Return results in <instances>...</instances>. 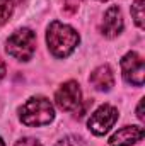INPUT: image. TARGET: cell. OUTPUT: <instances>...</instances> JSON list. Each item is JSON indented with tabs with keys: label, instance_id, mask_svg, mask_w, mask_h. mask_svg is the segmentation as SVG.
<instances>
[{
	"label": "cell",
	"instance_id": "1",
	"mask_svg": "<svg viewBox=\"0 0 145 146\" xmlns=\"http://www.w3.org/2000/svg\"><path fill=\"white\" fill-rule=\"evenodd\" d=\"M79 41H80L79 33L73 27L60 22V21H53L50 24L48 33H46V42H48V48L53 56L67 58L70 53H73Z\"/></svg>",
	"mask_w": 145,
	"mask_h": 146
},
{
	"label": "cell",
	"instance_id": "2",
	"mask_svg": "<svg viewBox=\"0 0 145 146\" xmlns=\"http://www.w3.org/2000/svg\"><path fill=\"white\" fill-rule=\"evenodd\" d=\"M19 117L22 124L39 127L50 124L55 119V109L46 97H31L19 109Z\"/></svg>",
	"mask_w": 145,
	"mask_h": 146
},
{
	"label": "cell",
	"instance_id": "3",
	"mask_svg": "<svg viewBox=\"0 0 145 146\" xmlns=\"http://www.w3.org/2000/svg\"><path fill=\"white\" fill-rule=\"evenodd\" d=\"M5 49L12 58H15L19 61H29L36 51V34L28 27L17 29L7 39Z\"/></svg>",
	"mask_w": 145,
	"mask_h": 146
},
{
	"label": "cell",
	"instance_id": "4",
	"mask_svg": "<svg viewBox=\"0 0 145 146\" xmlns=\"http://www.w3.org/2000/svg\"><path fill=\"white\" fill-rule=\"evenodd\" d=\"M116 121H118V110L113 106L104 104L91 114V117L87 121V126H89V131L92 134L103 136L116 124Z\"/></svg>",
	"mask_w": 145,
	"mask_h": 146
},
{
	"label": "cell",
	"instance_id": "5",
	"mask_svg": "<svg viewBox=\"0 0 145 146\" xmlns=\"http://www.w3.org/2000/svg\"><path fill=\"white\" fill-rule=\"evenodd\" d=\"M121 72H123V78L128 83H132L135 87H142L145 78L144 58L135 51L126 53L121 60Z\"/></svg>",
	"mask_w": 145,
	"mask_h": 146
},
{
	"label": "cell",
	"instance_id": "6",
	"mask_svg": "<svg viewBox=\"0 0 145 146\" xmlns=\"http://www.w3.org/2000/svg\"><path fill=\"white\" fill-rule=\"evenodd\" d=\"M55 102H56V106L60 109L65 110V112H70V110L77 109L80 106V102H82V92H80L79 83L73 82V80L63 83L55 94Z\"/></svg>",
	"mask_w": 145,
	"mask_h": 146
},
{
	"label": "cell",
	"instance_id": "7",
	"mask_svg": "<svg viewBox=\"0 0 145 146\" xmlns=\"http://www.w3.org/2000/svg\"><path fill=\"white\" fill-rule=\"evenodd\" d=\"M123 15L119 7L113 5L104 12L103 22H101V33L106 37H116L121 31H123Z\"/></svg>",
	"mask_w": 145,
	"mask_h": 146
},
{
	"label": "cell",
	"instance_id": "8",
	"mask_svg": "<svg viewBox=\"0 0 145 146\" xmlns=\"http://www.w3.org/2000/svg\"><path fill=\"white\" fill-rule=\"evenodd\" d=\"M142 138H144V129L140 126H125V127L118 129L109 138L108 145L109 146H132L137 141H140Z\"/></svg>",
	"mask_w": 145,
	"mask_h": 146
},
{
	"label": "cell",
	"instance_id": "9",
	"mask_svg": "<svg viewBox=\"0 0 145 146\" xmlns=\"http://www.w3.org/2000/svg\"><path fill=\"white\" fill-rule=\"evenodd\" d=\"M89 82H91V85H92L96 90L109 92L111 87L114 85V75H113L111 66H109V65H101V66H97L94 72L91 73Z\"/></svg>",
	"mask_w": 145,
	"mask_h": 146
},
{
	"label": "cell",
	"instance_id": "10",
	"mask_svg": "<svg viewBox=\"0 0 145 146\" xmlns=\"http://www.w3.org/2000/svg\"><path fill=\"white\" fill-rule=\"evenodd\" d=\"M14 10V0H0V26H3Z\"/></svg>",
	"mask_w": 145,
	"mask_h": 146
},
{
	"label": "cell",
	"instance_id": "11",
	"mask_svg": "<svg viewBox=\"0 0 145 146\" xmlns=\"http://www.w3.org/2000/svg\"><path fill=\"white\" fill-rule=\"evenodd\" d=\"M132 17L135 19V24L144 29V0H137L132 5Z\"/></svg>",
	"mask_w": 145,
	"mask_h": 146
},
{
	"label": "cell",
	"instance_id": "12",
	"mask_svg": "<svg viewBox=\"0 0 145 146\" xmlns=\"http://www.w3.org/2000/svg\"><path fill=\"white\" fill-rule=\"evenodd\" d=\"M56 146H87V143L80 136H67L62 141H58Z\"/></svg>",
	"mask_w": 145,
	"mask_h": 146
},
{
	"label": "cell",
	"instance_id": "13",
	"mask_svg": "<svg viewBox=\"0 0 145 146\" xmlns=\"http://www.w3.org/2000/svg\"><path fill=\"white\" fill-rule=\"evenodd\" d=\"M15 146H43L39 141H38L36 138H22V139H19Z\"/></svg>",
	"mask_w": 145,
	"mask_h": 146
},
{
	"label": "cell",
	"instance_id": "14",
	"mask_svg": "<svg viewBox=\"0 0 145 146\" xmlns=\"http://www.w3.org/2000/svg\"><path fill=\"white\" fill-rule=\"evenodd\" d=\"M80 2H82V0H63V7H65V10H68V12H75V10L79 9Z\"/></svg>",
	"mask_w": 145,
	"mask_h": 146
},
{
	"label": "cell",
	"instance_id": "15",
	"mask_svg": "<svg viewBox=\"0 0 145 146\" xmlns=\"http://www.w3.org/2000/svg\"><path fill=\"white\" fill-rule=\"evenodd\" d=\"M5 73H7V68H5V63L0 60V82L3 80V76H5Z\"/></svg>",
	"mask_w": 145,
	"mask_h": 146
},
{
	"label": "cell",
	"instance_id": "16",
	"mask_svg": "<svg viewBox=\"0 0 145 146\" xmlns=\"http://www.w3.org/2000/svg\"><path fill=\"white\" fill-rule=\"evenodd\" d=\"M142 106H144V102L140 100V104H138V109H137V117H138L140 121H144V114H142Z\"/></svg>",
	"mask_w": 145,
	"mask_h": 146
},
{
	"label": "cell",
	"instance_id": "17",
	"mask_svg": "<svg viewBox=\"0 0 145 146\" xmlns=\"http://www.w3.org/2000/svg\"><path fill=\"white\" fill-rule=\"evenodd\" d=\"M0 146H5V143H3V139L0 138Z\"/></svg>",
	"mask_w": 145,
	"mask_h": 146
},
{
	"label": "cell",
	"instance_id": "18",
	"mask_svg": "<svg viewBox=\"0 0 145 146\" xmlns=\"http://www.w3.org/2000/svg\"><path fill=\"white\" fill-rule=\"evenodd\" d=\"M99 2H106V0H99Z\"/></svg>",
	"mask_w": 145,
	"mask_h": 146
}]
</instances>
